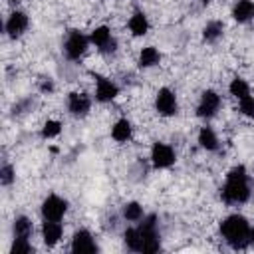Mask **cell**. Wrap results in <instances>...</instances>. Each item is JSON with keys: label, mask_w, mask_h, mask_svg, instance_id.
I'll list each match as a JSON object with an SVG mask.
<instances>
[{"label": "cell", "mask_w": 254, "mask_h": 254, "mask_svg": "<svg viewBox=\"0 0 254 254\" xmlns=\"http://www.w3.org/2000/svg\"><path fill=\"white\" fill-rule=\"evenodd\" d=\"M224 34V24L220 20H208L202 26V42L204 44H214L222 38Z\"/></svg>", "instance_id": "21"}, {"label": "cell", "mask_w": 254, "mask_h": 254, "mask_svg": "<svg viewBox=\"0 0 254 254\" xmlns=\"http://www.w3.org/2000/svg\"><path fill=\"white\" fill-rule=\"evenodd\" d=\"M198 2H200V4H202V6H206V4H210V2H212V0H198Z\"/></svg>", "instance_id": "30"}, {"label": "cell", "mask_w": 254, "mask_h": 254, "mask_svg": "<svg viewBox=\"0 0 254 254\" xmlns=\"http://www.w3.org/2000/svg\"><path fill=\"white\" fill-rule=\"evenodd\" d=\"M252 196V185H250V175L244 165H234L226 177L224 185L220 187V198L222 202L234 206V204H244Z\"/></svg>", "instance_id": "1"}, {"label": "cell", "mask_w": 254, "mask_h": 254, "mask_svg": "<svg viewBox=\"0 0 254 254\" xmlns=\"http://www.w3.org/2000/svg\"><path fill=\"white\" fill-rule=\"evenodd\" d=\"M93 75V85H95V89H93V97H95V101H99V103H111L113 99H117V95H119V85L111 79V77H107V75H101V73H91Z\"/></svg>", "instance_id": "7"}, {"label": "cell", "mask_w": 254, "mask_h": 254, "mask_svg": "<svg viewBox=\"0 0 254 254\" xmlns=\"http://www.w3.org/2000/svg\"><path fill=\"white\" fill-rule=\"evenodd\" d=\"M89 46H91L89 34H83V32L71 28V30H67V34H65V38H64L62 52H64V56H65L69 62H79V60L85 56V52H87Z\"/></svg>", "instance_id": "4"}, {"label": "cell", "mask_w": 254, "mask_h": 254, "mask_svg": "<svg viewBox=\"0 0 254 254\" xmlns=\"http://www.w3.org/2000/svg\"><path fill=\"white\" fill-rule=\"evenodd\" d=\"M196 143L200 149L212 153V151H218L220 147V141H218V135L214 133V129L210 125H202L198 129V135H196Z\"/></svg>", "instance_id": "17"}, {"label": "cell", "mask_w": 254, "mask_h": 254, "mask_svg": "<svg viewBox=\"0 0 254 254\" xmlns=\"http://www.w3.org/2000/svg\"><path fill=\"white\" fill-rule=\"evenodd\" d=\"M121 216H123V220H127V222H139V220L145 216L143 204L137 202V200H129V202H125L123 208H121Z\"/></svg>", "instance_id": "23"}, {"label": "cell", "mask_w": 254, "mask_h": 254, "mask_svg": "<svg viewBox=\"0 0 254 254\" xmlns=\"http://www.w3.org/2000/svg\"><path fill=\"white\" fill-rule=\"evenodd\" d=\"M252 226L240 212H232L220 222V236L232 250H244L252 244Z\"/></svg>", "instance_id": "2"}, {"label": "cell", "mask_w": 254, "mask_h": 254, "mask_svg": "<svg viewBox=\"0 0 254 254\" xmlns=\"http://www.w3.org/2000/svg\"><path fill=\"white\" fill-rule=\"evenodd\" d=\"M10 2H14V4H18V2H20V0H10Z\"/></svg>", "instance_id": "32"}, {"label": "cell", "mask_w": 254, "mask_h": 254, "mask_svg": "<svg viewBox=\"0 0 254 254\" xmlns=\"http://www.w3.org/2000/svg\"><path fill=\"white\" fill-rule=\"evenodd\" d=\"M149 159H151V165L155 169H169V167H173L177 163V153H175V149L169 143L155 141L151 145Z\"/></svg>", "instance_id": "9"}, {"label": "cell", "mask_w": 254, "mask_h": 254, "mask_svg": "<svg viewBox=\"0 0 254 254\" xmlns=\"http://www.w3.org/2000/svg\"><path fill=\"white\" fill-rule=\"evenodd\" d=\"M34 252V246L30 240L26 238H12V244H10V254H32Z\"/></svg>", "instance_id": "26"}, {"label": "cell", "mask_w": 254, "mask_h": 254, "mask_svg": "<svg viewBox=\"0 0 254 254\" xmlns=\"http://www.w3.org/2000/svg\"><path fill=\"white\" fill-rule=\"evenodd\" d=\"M69 250L75 252V254H91V252H97L99 246H97L95 236L87 228H77L73 232V236H71Z\"/></svg>", "instance_id": "13"}, {"label": "cell", "mask_w": 254, "mask_h": 254, "mask_svg": "<svg viewBox=\"0 0 254 254\" xmlns=\"http://www.w3.org/2000/svg\"><path fill=\"white\" fill-rule=\"evenodd\" d=\"M250 236H252V242H254V226H252V234Z\"/></svg>", "instance_id": "31"}, {"label": "cell", "mask_w": 254, "mask_h": 254, "mask_svg": "<svg viewBox=\"0 0 254 254\" xmlns=\"http://www.w3.org/2000/svg\"><path fill=\"white\" fill-rule=\"evenodd\" d=\"M161 58L163 56H161V52L155 46H145V48H141V52L137 56V65L141 69H149V67L159 65L161 64Z\"/></svg>", "instance_id": "19"}, {"label": "cell", "mask_w": 254, "mask_h": 254, "mask_svg": "<svg viewBox=\"0 0 254 254\" xmlns=\"http://www.w3.org/2000/svg\"><path fill=\"white\" fill-rule=\"evenodd\" d=\"M232 20L238 24H248L254 20V0H236L230 12Z\"/></svg>", "instance_id": "16"}, {"label": "cell", "mask_w": 254, "mask_h": 254, "mask_svg": "<svg viewBox=\"0 0 254 254\" xmlns=\"http://www.w3.org/2000/svg\"><path fill=\"white\" fill-rule=\"evenodd\" d=\"M40 232H42V242L48 248H54L64 236V226L60 220H44Z\"/></svg>", "instance_id": "14"}, {"label": "cell", "mask_w": 254, "mask_h": 254, "mask_svg": "<svg viewBox=\"0 0 254 254\" xmlns=\"http://www.w3.org/2000/svg\"><path fill=\"white\" fill-rule=\"evenodd\" d=\"M123 244L131 252H141V234L137 226H127L123 230Z\"/></svg>", "instance_id": "24"}, {"label": "cell", "mask_w": 254, "mask_h": 254, "mask_svg": "<svg viewBox=\"0 0 254 254\" xmlns=\"http://www.w3.org/2000/svg\"><path fill=\"white\" fill-rule=\"evenodd\" d=\"M220 107H222V97H220V93L214 91V89H204V91L200 93V97H198V103H196L194 113H196L198 119L208 121V119H212V117L220 111Z\"/></svg>", "instance_id": "5"}, {"label": "cell", "mask_w": 254, "mask_h": 254, "mask_svg": "<svg viewBox=\"0 0 254 254\" xmlns=\"http://www.w3.org/2000/svg\"><path fill=\"white\" fill-rule=\"evenodd\" d=\"M139 234H141V252L153 254L161 248V232H159V222L157 214H145L139 224Z\"/></svg>", "instance_id": "3"}, {"label": "cell", "mask_w": 254, "mask_h": 254, "mask_svg": "<svg viewBox=\"0 0 254 254\" xmlns=\"http://www.w3.org/2000/svg\"><path fill=\"white\" fill-rule=\"evenodd\" d=\"M155 111L161 117H173L179 113V101H177V93L171 87H161L155 93Z\"/></svg>", "instance_id": "10"}, {"label": "cell", "mask_w": 254, "mask_h": 254, "mask_svg": "<svg viewBox=\"0 0 254 254\" xmlns=\"http://www.w3.org/2000/svg\"><path fill=\"white\" fill-rule=\"evenodd\" d=\"M228 93H230L236 101H240V99H244V97L250 95V83H248L244 77L236 75V77H232L230 83H228Z\"/></svg>", "instance_id": "22"}, {"label": "cell", "mask_w": 254, "mask_h": 254, "mask_svg": "<svg viewBox=\"0 0 254 254\" xmlns=\"http://www.w3.org/2000/svg\"><path fill=\"white\" fill-rule=\"evenodd\" d=\"M32 234H34V222L26 214L16 216L14 222H12V238H26V240H30Z\"/></svg>", "instance_id": "20"}, {"label": "cell", "mask_w": 254, "mask_h": 254, "mask_svg": "<svg viewBox=\"0 0 254 254\" xmlns=\"http://www.w3.org/2000/svg\"><path fill=\"white\" fill-rule=\"evenodd\" d=\"M60 133H62V121H58V119H46L44 125H42V129H40V137L44 141L56 139Z\"/></svg>", "instance_id": "25"}, {"label": "cell", "mask_w": 254, "mask_h": 254, "mask_svg": "<svg viewBox=\"0 0 254 254\" xmlns=\"http://www.w3.org/2000/svg\"><path fill=\"white\" fill-rule=\"evenodd\" d=\"M89 42H91V46L97 48L99 54H115L117 52V40H115L111 28L105 24L95 26L89 32Z\"/></svg>", "instance_id": "6"}, {"label": "cell", "mask_w": 254, "mask_h": 254, "mask_svg": "<svg viewBox=\"0 0 254 254\" xmlns=\"http://www.w3.org/2000/svg\"><path fill=\"white\" fill-rule=\"evenodd\" d=\"M40 214L44 220H62L67 214V200L56 192L48 194L40 204Z\"/></svg>", "instance_id": "8"}, {"label": "cell", "mask_w": 254, "mask_h": 254, "mask_svg": "<svg viewBox=\"0 0 254 254\" xmlns=\"http://www.w3.org/2000/svg\"><path fill=\"white\" fill-rule=\"evenodd\" d=\"M30 28V16L24 12V10H14L8 14L6 22H4V32L8 38L12 40H18L22 38Z\"/></svg>", "instance_id": "11"}, {"label": "cell", "mask_w": 254, "mask_h": 254, "mask_svg": "<svg viewBox=\"0 0 254 254\" xmlns=\"http://www.w3.org/2000/svg\"><path fill=\"white\" fill-rule=\"evenodd\" d=\"M16 181V169L10 163H4L0 167V185L2 187H10Z\"/></svg>", "instance_id": "27"}, {"label": "cell", "mask_w": 254, "mask_h": 254, "mask_svg": "<svg viewBox=\"0 0 254 254\" xmlns=\"http://www.w3.org/2000/svg\"><path fill=\"white\" fill-rule=\"evenodd\" d=\"M238 111L240 115L248 117V119H254V95H248L244 99L238 101Z\"/></svg>", "instance_id": "28"}, {"label": "cell", "mask_w": 254, "mask_h": 254, "mask_svg": "<svg viewBox=\"0 0 254 254\" xmlns=\"http://www.w3.org/2000/svg\"><path fill=\"white\" fill-rule=\"evenodd\" d=\"M133 137V125L127 117H119L113 125H111V139L117 143H129Z\"/></svg>", "instance_id": "18"}, {"label": "cell", "mask_w": 254, "mask_h": 254, "mask_svg": "<svg viewBox=\"0 0 254 254\" xmlns=\"http://www.w3.org/2000/svg\"><path fill=\"white\" fill-rule=\"evenodd\" d=\"M65 105H67V111H69L71 117L83 119L91 111V97L85 91H69Z\"/></svg>", "instance_id": "12"}, {"label": "cell", "mask_w": 254, "mask_h": 254, "mask_svg": "<svg viewBox=\"0 0 254 254\" xmlns=\"http://www.w3.org/2000/svg\"><path fill=\"white\" fill-rule=\"evenodd\" d=\"M40 91H42V93H50V91H54V81H52L50 77H44V79L40 81Z\"/></svg>", "instance_id": "29"}, {"label": "cell", "mask_w": 254, "mask_h": 254, "mask_svg": "<svg viewBox=\"0 0 254 254\" xmlns=\"http://www.w3.org/2000/svg\"><path fill=\"white\" fill-rule=\"evenodd\" d=\"M127 28H129V32H131L133 38H143V36H147L149 28H151L147 14H145L143 10H135V12L129 16Z\"/></svg>", "instance_id": "15"}]
</instances>
